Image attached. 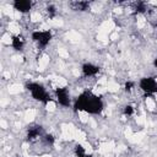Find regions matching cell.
<instances>
[{"label": "cell", "mask_w": 157, "mask_h": 157, "mask_svg": "<svg viewBox=\"0 0 157 157\" xmlns=\"http://www.w3.org/2000/svg\"><path fill=\"white\" fill-rule=\"evenodd\" d=\"M75 108L78 110H85L90 114H98L103 109V102L96 94L91 92H83L77 98L75 103Z\"/></svg>", "instance_id": "1"}, {"label": "cell", "mask_w": 157, "mask_h": 157, "mask_svg": "<svg viewBox=\"0 0 157 157\" xmlns=\"http://www.w3.org/2000/svg\"><path fill=\"white\" fill-rule=\"evenodd\" d=\"M71 6H72V9L74 10H77V11H83V10H86L87 9V6H88V2H86V1H76V2H72L71 4Z\"/></svg>", "instance_id": "10"}, {"label": "cell", "mask_w": 157, "mask_h": 157, "mask_svg": "<svg viewBox=\"0 0 157 157\" xmlns=\"http://www.w3.org/2000/svg\"><path fill=\"white\" fill-rule=\"evenodd\" d=\"M81 70H82V74H83L85 76H94V75H97V74L99 72V67H98L97 65L91 64V63L83 64Z\"/></svg>", "instance_id": "7"}, {"label": "cell", "mask_w": 157, "mask_h": 157, "mask_svg": "<svg viewBox=\"0 0 157 157\" xmlns=\"http://www.w3.org/2000/svg\"><path fill=\"white\" fill-rule=\"evenodd\" d=\"M55 94H56V101L60 105L67 107L70 104V94L66 87H58L55 91Z\"/></svg>", "instance_id": "5"}, {"label": "cell", "mask_w": 157, "mask_h": 157, "mask_svg": "<svg viewBox=\"0 0 157 157\" xmlns=\"http://www.w3.org/2000/svg\"><path fill=\"white\" fill-rule=\"evenodd\" d=\"M132 86H134V83H132V82H126V85H125V88H126L128 91H130Z\"/></svg>", "instance_id": "13"}, {"label": "cell", "mask_w": 157, "mask_h": 157, "mask_svg": "<svg viewBox=\"0 0 157 157\" xmlns=\"http://www.w3.org/2000/svg\"><path fill=\"white\" fill-rule=\"evenodd\" d=\"M139 86L146 93H156L157 92V81L153 77H144V78H141Z\"/></svg>", "instance_id": "4"}, {"label": "cell", "mask_w": 157, "mask_h": 157, "mask_svg": "<svg viewBox=\"0 0 157 157\" xmlns=\"http://www.w3.org/2000/svg\"><path fill=\"white\" fill-rule=\"evenodd\" d=\"M23 44H25V40L20 37V36H15L11 40V45L16 49V50H21L23 48Z\"/></svg>", "instance_id": "8"}, {"label": "cell", "mask_w": 157, "mask_h": 157, "mask_svg": "<svg viewBox=\"0 0 157 157\" xmlns=\"http://www.w3.org/2000/svg\"><path fill=\"white\" fill-rule=\"evenodd\" d=\"M39 132H40V126H33V128H29L28 129V134H27V137L29 141L34 140L36 137L39 136Z\"/></svg>", "instance_id": "9"}, {"label": "cell", "mask_w": 157, "mask_h": 157, "mask_svg": "<svg viewBox=\"0 0 157 157\" xmlns=\"http://www.w3.org/2000/svg\"><path fill=\"white\" fill-rule=\"evenodd\" d=\"M27 90L31 92L32 97L36 99V101H39V102H44L47 103L49 101V96H48V92L45 91V88L37 83V82H32V83H28L27 85Z\"/></svg>", "instance_id": "2"}, {"label": "cell", "mask_w": 157, "mask_h": 157, "mask_svg": "<svg viewBox=\"0 0 157 157\" xmlns=\"http://www.w3.org/2000/svg\"><path fill=\"white\" fill-rule=\"evenodd\" d=\"M32 39L38 43V45L45 47L52 39V33L49 31H36L32 33Z\"/></svg>", "instance_id": "3"}, {"label": "cell", "mask_w": 157, "mask_h": 157, "mask_svg": "<svg viewBox=\"0 0 157 157\" xmlns=\"http://www.w3.org/2000/svg\"><path fill=\"white\" fill-rule=\"evenodd\" d=\"M124 113H125L126 115H131V114L134 113V108H132L131 105H126V107L124 108Z\"/></svg>", "instance_id": "11"}, {"label": "cell", "mask_w": 157, "mask_h": 157, "mask_svg": "<svg viewBox=\"0 0 157 157\" xmlns=\"http://www.w3.org/2000/svg\"><path fill=\"white\" fill-rule=\"evenodd\" d=\"M45 140H47L48 144H53V142H54V137H53L52 135H47V136H45Z\"/></svg>", "instance_id": "12"}, {"label": "cell", "mask_w": 157, "mask_h": 157, "mask_svg": "<svg viewBox=\"0 0 157 157\" xmlns=\"http://www.w3.org/2000/svg\"><path fill=\"white\" fill-rule=\"evenodd\" d=\"M153 64H155V66H156V69H157V58L155 59V61H153Z\"/></svg>", "instance_id": "14"}, {"label": "cell", "mask_w": 157, "mask_h": 157, "mask_svg": "<svg viewBox=\"0 0 157 157\" xmlns=\"http://www.w3.org/2000/svg\"><path fill=\"white\" fill-rule=\"evenodd\" d=\"M13 9L21 13H26L32 9V2L28 0H16L13 1Z\"/></svg>", "instance_id": "6"}]
</instances>
